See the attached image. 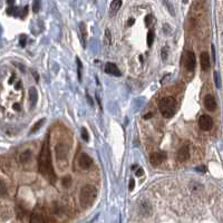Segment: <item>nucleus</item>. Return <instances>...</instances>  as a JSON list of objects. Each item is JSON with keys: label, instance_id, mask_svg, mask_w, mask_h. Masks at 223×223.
<instances>
[{"label": "nucleus", "instance_id": "30", "mask_svg": "<svg viewBox=\"0 0 223 223\" xmlns=\"http://www.w3.org/2000/svg\"><path fill=\"white\" fill-rule=\"evenodd\" d=\"M134 23H135V20H134L133 18H129L128 21H127V26H128V27H131V26H132Z\"/></svg>", "mask_w": 223, "mask_h": 223}, {"label": "nucleus", "instance_id": "28", "mask_svg": "<svg viewBox=\"0 0 223 223\" xmlns=\"http://www.w3.org/2000/svg\"><path fill=\"white\" fill-rule=\"evenodd\" d=\"M105 35H106V37H107V44L110 45V30H108V29L105 32Z\"/></svg>", "mask_w": 223, "mask_h": 223}, {"label": "nucleus", "instance_id": "7", "mask_svg": "<svg viewBox=\"0 0 223 223\" xmlns=\"http://www.w3.org/2000/svg\"><path fill=\"white\" fill-rule=\"evenodd\" d=\"M196 65V59H195V54L193 51H188L186 53V57H185V68L188 71H193L195 68Z\"/></svg>", "mask_w": 223, "mask_h": 223}, {"label": "nucleus", "instance_id": "17", "mask_svg": "<svg viewBox=\"0 0 223 223\" xmlns=\"http://www.w3.org/2000/svg\"><path fill=\"white\" fill-rule=\"evenodd\" d=\"M79 29H80V34H82V38H83V45L85 47V43H86V36H87V32H86V26L84 23L79 25Z\"/></svg>", "mask_w": 223, "mask_h": 223}, {"label": "nucleus", "instance_id": "34", "mask_svg": "<svg viewBox=\"0 0 223 223\" xmlns=\"http://www.w3.org/2000/svg\"><path fill=\"white\" fill-rule=\"evenodd\" d=\"M153 116V114L152 113H147L146 115L144 116V119H149V118H151Z\"/></svg>", "mask_w": 223, "mask_h": 223}, {"label": "nucleus", "instance_id": "21", "mask_svg": "<svg viewBox=\"0 0 223 223\" xmlns=\"http://www.w3.org/2000/svg\"><path fill=\"white\" fill-rule=\"evenodd\" d=\"M71 176H65L63 179V185L65 186V188H68L69 185H71Z\"/></svg>", "mask_w": 223, "mask_h": 223}, {"label": "nucleus", "instance_id": "22", "mask_svg": "<svg viewBox=\"0 0 223 223\" xmlns=\"http://www.w3.org/2000/svg\"><path fill=\"white\" fill-rule=\"evenodd\" d=\"M82 138L85 142H88V140H89V136H88V133H87V129L85 128V127H83L82 128Z\"/></svg>", "mask_w": 223, "mask_h": 223}, {"label": "nucleus", "instance_id": "32", "mask_svg": "<svg viewBox=\"0 0 223 223\" xmlns=\"http://www.w3.org/2000/svg\"><path fill=\"white\" fill-rule=\"evenodd\" d=\"M141 175H143V170H142V168H138L136 171V176H141Z\"/></svg>", "mask_w": 223, "mask_h": 223}, {"label": "nucleus", "instance_id": "11", "mask_svg": "<svg viewBox=\"0 0 223 223\" xmlns=\"http://www.w3.org/2000/svg\"><path fill=\"white\" fill-rule=\"evenodd\" d=\"M200 62H201V67H202V71H207L210 69V57H209V54L203 51L201 54V57H200Z\"/></svg>", "mask_w": 223, "mask_h": 223}, {"label": "nucleus", "instance_id": "5", "mask_svg": "<svg viewBox=\"0 0 223 223\" xmlns=\"http://www.w3.org/2000/svg\"><path fill=\"white\" fill-rule=\"evenodd\" d=\"M55 154L56 158L58 161L66 160L67 155H68V146L65 145L64 143H58L55 147Z\"/></svg>", "mask_w": 223, "mask_h": 223}, {"label": "nucleus", "instance_id": "6", "mask_svg": "<svg viewBox=\"0 0 223 223\" xmlns=\"http://www.w3.org/2000/svg\"><path fill=\"white\" fill-rule=\"evenodd\" d=\"M199 126L202 131H210L213 126V121L209 115H202L199 118Z\"/></svg>", "mask_w": 223, "mask_h": 223}, {"label": "nucleus", "instance_id": "31", "mask_svg": "<svg viewBox=\"0 0 223 223\" xmlns=\"http://www.w3.org/2000/svg\"><path fill=\"white\" fill-rule=\"evenodd\" d=\"M196 171H199V172H205L206 170H205V166H199V167H196Z\"/></svg>", "mask_w": 223, "mask_h": 223}, {"label": "nucleus", "instance_id": "19", "mask_svg": "<svg viewBox=\"0 0 223 223\" xmlns=\"http://www.w3.org/2000/svg\"><path fill=\"white\" fill-rule=\"evenodd\" d=\"M76 62H77V75H78V79L79 82H82V73H83V64L80 62L79 58H76Z\"/></svg>", "mask_w": 223, "mask_h": 223}, {"label": "nucleus", "instance_id": "16", "mask_svg": "<svg viewBox=\"0 0 223 223\" xmlns=\"http://www.w3.org/2000/svg\"><path fill=\"white\" fill-rule=\"evenodd\" d=\"M122 4H123V1H121V0H114V1H112L110 2V10H112V12H116L118 10V9L121 8Z\"/></svg>", "mask_w": 223, "mask_h": 223}, {"label": "nucleus", "instance_id": "3", "mask_svg": "<svg viewBox=\"0 0 223 223\" xmlns=\"http://www.w3.org/2000/svg\"><path fill=\"white\" fill-rule=\"evenodd\" d=\"M158 110H160L161 114L164 116L165 118L172 117L175 114L176 110V102L173 97L166 96V97L161 98L158 101Z\"/></svg>", "mask_w": 223, "mask_h": 223}, {"label": "nucleus", "instance_id": "2", "mask_svg": "<svg viewBox=\"0 0 223 223\" xmlns=\"http://www.w3.org/2000/svg\"><path fill=\"white\" fill-rule=\"evenodd\" d=\"M97 196V190L94 185L86 184L84 185L79 193V202L83 207H88L94 203L95 199Z\"/></svg>", "mask_w": 223, "mask_h": 223}, {"label": "nucleus", "instance_id": "8", "mask_svg": "<svg viewBox=\"0 0 223 223\" xmlns=\"http://www.w3.org/2000/svg\"><path fill=\"white\" fill-rule=\"evenodd\" d=\"M92 164H93V160H92V157L88 156V155L85 154V153L80 154V156H79V158H78L79 167L82 168V170H88V168L92 166Z\"/></svg>", "mask_w": 223, "mask_h": 223}, {"label": "nucleus", "instance_id": "12", "mask_svg": "<svg viewBox=\"0 0 223 223\" xmlns=\"http://www.w3.org/2000/svg\"><path fill=\"white\" fill-rule=\"evenodd\" d=\"M105 73L106 74L113 75V76H121V71L118 67L113 63H107L105 65Z\"/></svg>", "mask_w": 223, "mask_h": 223}, {"label": "nucleus", "instance_id": "27", "mask_svg": "<svg viewBox=\"0 0 223 223\" xmlns=\"http://www.w3.org/2000/svg\"><path fill=\"white\" fill-rule=\"evenodd\" d=\"M134 186H135V182H134L133 179H131V180H129V188H128L129 191H133Z\"/></svg>", "mask_w": 223, "mask_h": 223}, {"label": "nucleus", "instance_id": "15", "mask_svg": "<svg viewBox=\"0 0 223 223\" xmlns=\"http://www.w3.org/2000/svg\"><path fill=\"white\" fill-rule=\"evenodd\" d=\"M30 158H32V151H30V149H26L25 152H23L20 154V156H19V160L21 163H26V162H28Z\"/></svg>", "mask_w": 223, "mask_h": 223}, {"label": "nucleus", "instance_id": "29", "mask_svg": "<svg viewBox=\"0 0 223 223\" xmlns=\"http://www.w3.org/2000/svg\"><path fill=\"white\" fill-rule=\"evenodd\" d=\"M86 99H87V102L89 103V105H90V106L94 105V102H93V99H92V97H90V96H89L88 94L86 95Z\"/></svg>", "mask_w": 223, "mask_h": 223}, {"label": "nucleus", "instance_id": "4", "mask_svg": "<svg viewBox=\"0 0 223 223\" xmlns=\"http://www.w3.org/2000/svg\"><path fill=\"white\" fill-rule=\"evenodd\" d=\"M164 160H166V153L163 151H158V152H154L149 155V162L153 166H158L161 165Z\"/></svg>", "mask_w": 223, "mask_h": 223}, {"label": "nucleus", "instance_id": "13", "mask_svg": "<svg viewBox=\"0 0 223 223\" xmlns=\"http://www.w3.org/2000/svg\"><path fill=\"white\" fill-rule=\"evenodd\" d=\"M30 223H46V220L40 212L35 211L30 216Z\"/></svg>", "mask_w": 223, "mask_h": 223}, {"label": "nucleus", "instance_id": "14", "mask_svg": "<svg viewBox=\"0 0 223 223\" xmlns=\"http://www.w3.org/2000/svg\"><path fill=\"white\" fill-rule=\"evenodd\" d=\"M29 99H30L32 107H34L36 105V103H37V99H38V93H37V89L35 87L29 88Z\"/></svg>", "mask_w": 223, "mask_h": 223}, {"label": "nucleus", "instance_id": "24", "mask_svg": "<svg viewBox=\"0 0 223 223\" xmlns=\"http://www.w3.org/2000/svg\"><path fill=\"white\" fill-rule=\"evenodd\" d=\"M167 50L168 49L166 46L162 48V59H163V60H165V59L167 58Z\"/></svg>", "mask_w": 223, "mask_h": 223}, {"label": "nucleus", "instance_id": "36", "mask_svg": "<svg viewBox=\"0 0 223 223\" xmlns=\"http://www.w3.org/2000/svg\"><path fill=\"white\" fill-rule=\"evenodd\" d=\"M14 110H20V106L18 105V104H15V105H14Z\"/></svg>", "mask_w": 223, "mask_h": 223}, {"label": "nucleus", "instance_id": "35", "mask_svg": "<svg viewBox=\"0 0 223 223\" xmlns=\"http://www.w3.org/2000/svg\"><path fill=\"white\" fill-rule=\"evenodd\" d=\"M1 193H2V195H5V184H4V182H1Z\"/></svg>", "mask_w": 223, "mask_h": 223}, {"label": "nucleus", "instance_id": "18", "mask_svg": "<svg viewBox=\"0 0 223 223\" xmlns=\"http://www.w3.org/2000/svg\"><path fill=\"white\" fill-rule=\"evenodd\" d=\"M44 123H45V118H43V119H40V121H38V122H37V123H36L35 125L32 126V128L30 129V134L36 133V132H37V131H38V129H39L40 127L43 126V124H44Z\"/></svg>", "mask_w": 223, "mask_h": 223}, {"label": "nucleus", "instance_id": "1", "mask_svg": "<svg viewBox=\"0 0 223 223\" xmlns=\"http://www.w3.org/2000/svg\"><path fill=\"white\" fill-rule=\"evenodd\" d=\"M38 167L41 175H44L46 179L54 183L56 180L54 167H53V162H51V154L49 149V135L45 140L39 154V160H38Z\"/></svg>", "mask_w": 223, "mask_h": 223}, {"label": "nucleus", "instance_id": "23", "mask_svg": "<svg viewBox=\"0 0 223 223\" xmlns=\"http://www.w3.org/2000/svg\"><path fill=\"white\" fill-rule=\"evenodd\" d=\"M214 82H215L216 87L220 88V87H221V82H220V76H219V73H218V71H215L214 73Z\"/></svg>", "mask_w": 223, "mask_h": 223}, {"label": "nucleus", "instance_id": "9", "mask_svg": "<svg viewBox=\"0 0 223 223\" xmlns=\"http://www.w3.org/2000/svg\"><path fill=\"white\" fill-rule=\"evenodd\" d=\"M176 157H177V160L180 161V162H185V161L188 160V157H190V149H188V145L181 146L179 152H177Z\"/></svg>", "mask_w": 223, "mask_h": 223}, {"label": "nucleus", "instance_id": "20", "mask_svg": "<svg viewBox=\"0 0 223 223\" xmlns=\"http://www.w3.org/2000/svg\"><path fill=\"white\" fill-rule=\"evenodd\" d=\"M154 30H149V34H147V46H152L153 41H154Z\"/></svg>", "mask_w": 223, "mask_h": 223}, {"label": "nucleus", "instance_id": "26", "mask_svg": "<svg viewBox=\"0 0 223 223\" xmlns=\"http://www.w3.org/2000/svg\"><path fill=\"white\" fill-rule=\"evenodd\" d=\"M26 40H27V38H26V36L25 35H23L20 37V45H21L23 47H25V45H26Z\"/></svg>", "mask_w": 223, "mask_h": 223}, {"label": "nucleus", "instance_id": "25", "mask_svg": "<svg viewBox=\"0 0 223 223\" xmlns=\"http://www.w3.org/2000/svg\"><path fill=\"white\" fill-rule=\"evenodd\" d=\"M40 1H35L34 2V11L35 12H38L39 11V9H40Z\"/></svg>", "mask_w": 223, "mask_h": 223}, {"label": "nucleus", "instance_id": "33", "mask_svg": "<svg viewBox=\"0 0 223 223\" xmlns=\"http://www.w3.org/2000/svg\"><path fill=\"white\" fill-rule=\"evenodd\" d=\"M32 75H34V77L36 78V82H38L39 80V76L37 74V71H32Z\"/></svg>", "mask_w": 223, "mask_h": 223}, {"label": "nucleus", "instance_id": "10", "mask_svg": "<svg viewBox=\"0 0 223 223\" xmlns=\"http://www.w3.org/2000/svg\"><path fill=\"white\" fill-rule=\"evenodd\" d=\"M204 106L207 110L210 112H213V110H216V101H215L214 96L212 95H206L204 97Z\"/></svg>", "mask_w": 223, "mask_h": 223}]
</instances>
